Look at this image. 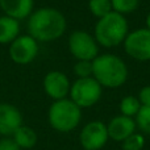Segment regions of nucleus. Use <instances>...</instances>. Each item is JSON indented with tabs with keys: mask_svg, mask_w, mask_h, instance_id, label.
<instances>
[{
	"mask_svg": "<svg viewBox=\"0 0 150 150\" xmlns=\"http://www.w3.org/2000/svg\"><path fill=\"white\" fill-rule=\"evenodd\" d=\"M141 108V103L138 98L136 96H125L121 101H120V111L124 116L133 117L138 113Z\"/></svg>",
	"mask_w": 150,
	"mask_h": 150,
	"instance_id": "nucleus-17",
	"label": "nucleus"
},
{
	"mask_svg": "<svg viewBox=\"0 0 150 150\" xmlns=\"http://www.w3.org/2000/svg\"><path fill=\"white\" fill-rule=\"evenodd\" d=\"M70 80L67 75L61 71H50L44 78V90L49 98L55 100L66 99L70 93Z\"/></svg>",
	"mask_w": 150,
	"mask_h": 150,
	"instance_id": "nucleus-10",
	"label": "nucleus"
},
{
	"mask_svg": "<svg viewBox=\"0 0 150 150\" xmlns=\"http://www.w3.org/2000/svg\"><path fill=\"white\" fill-rule=\"evenodd\" d=\"M38 54V42L32 36H18L11 42L9 57L17 65H29Z\"/></svg>",
	"mask_w": 150,
	"mask_h": 150,
	"instance_id": "nucleus-8",
	"label": "nucleus"
},
{
	"mask_svg": "<svg viewBox=\"0 0 150 150\" xmlns=\"http://www.w3.org/2000/svg\"><path fill=\"white\" fill-rule=\"evenodd\" d=\"M136 121L132 117L120 115L116 116L109 121V124L107 125V130H108V137L112 138L113 141H124L125 138H128L130 134H133L136 130Z\"/></svg>",
	"mask_w": 150,
	"mask_h": 150,
	"instance_id": "nucleus-12",
	"label": "nucleus"
},
{
	"mask_svg": "<svg viewBox=\"0 0 150 150\" xmlns=\"http://www.w3.org/2000/svg\"><path fill=\"white\" fill-rule=\"evenodd\" d=\"M107 125L101 121H91L82 129L79 136L84 150H100L108 141Z\"/></svg>",
	"mask_w": 150,
	"mask_h": 150,
	"instance_id": "nucleus-9",
	"label": "nucleus"
},
{
	"mask_svg": "<svg viewBox=\"0 0 150 150\" xmlns=\"http://www.w3.org/2000/svg\"><path fill=\"white\" fill-rule=\"evenodd\" d=\"M128 66L115 54H99L92 61V76L101 87H121L128 79Z\"/></svg>",
	"mask_w": 150,
	"mask_h": 150,
	"instance_id": "nucleus-2",
	"label": "nucleus"
},
{
	"mask_svg": "<svg viewBox=\"0 0 150 150\" xmlns=\"http://www.w3.org/2000/svg\"><path fill=\"white\" fill-rule=\"evenodd\" d=\"M74 73L78 78L92 76V61H78L74 66Z\"/></svg>",
	"mask_w": 150,
	"mask_h": 150,
	"instance_id": "nucleus-21",
	"label": "nucleus"
},
{
	"mask_svg": "<svg viewBox=\"0 0 150 150\" xmlns=\"http://www.w3.org/2000/svg\"><path fill=\"white\" fill-rule=\"evenodd\" d=\"M69 50L76 61H93L99 55V44L86 30H75L69 37Z\"/></svg>",
	"mask_w": 150,
	"mask_h": 150,
	"instance_id": "nucleus-6",
	"label": "nucleus"
},
{
	"mask_svg": "<svg viewBox=\"0 0 150 150\" xmlns=\"http://www.w3.org/2000/svg\"><path fill=\"white\" fill-rule=\"evenodd\" d=\"M23 125V115L15 105L0 103V134L8 137Z\"/></svg>",
	"mask_w": 150,
	"mask_h": 150,
	"instance_id": "nucleus-11",
	"label": "nucleus"
},
{
	"mask_svg": "<svg viewBox=\"0 0 150 150\" xmlns=\"http://www.w3.org/2000/svg\"><path fill=\"white\" fill-rule=\"evenodd\" d=\"M138 100L141 105H150V86H145L141 88L138 93Z\"/></svg>",
	"mask_w": 150,
	"mask_h": 150,
	"instance_id": "nucleus-23",
	"label": "nucleus"
},
{
	"mask_svg": "<svg viewBox=\"0 0 150 150\" xmlns=\"http://www.w3.org/2000/svg\"><path fill=\"white\" fill-rule=\"evenodd\" d=\"M0 150H20V146L15 142L13 138L4 137L0 140Z\"/></svg>",
	"mask_w": 150,
	"mask_h": 150,
	"instance_id": "nucleus-22",
	"label": "nucleus"
},
{
	"mask_svg": "<svg viewBox=\"0 0 150 150\" xmlns=\"http://www.w3.org/2000/svg\"><path fill=\"white\" fill-rule=\"evenodd\" d=\"M101 86L93 76L78 78L70 87L71 100L79 108L92 107L101 98Z\"/></svg>",
	"mask_w": 150,
	"mask_h": 150,
	"instance_id": "nucleus-5",
	"label": "nucleus"
},
{
	"mask_svg": "<svg viewBox=\"0 0 150 150\" xmlns=\"http://www.w3.org/2000/svg\"><path fill=\"white\" fill-rule=\"evenodd\" d=\"M111 1L112 9L124 16L128 13H133L140 4V0H111Z\"/></svg>",
	"mask_w": 150,
	"mask_h": 150,
	"instance_id": "nucleus-18",
	"label": "nucleus"
},
{
	"mask_svg": "<svg viewBox=\"0 0 150 150\" xmlns=\"http://www.w3.org/2000/svg\"><path fill=\"white\" fill-rule=\"evenodd\" d=\"M145 145V138L142 134L133 133L122 141V150H141Z\"/></svg>",
	"mask_w": 150,
	"mask_h": 150,
	"instance_id": "nucleus-20",
	"label": "nucleus"
},
{
	"mask_svg": "<svg viewBox=\"0 0 150 150\" xmlns=\"http://www.w3.org/2000/svg\"><path fill=\"white\" fill-rule=\"evenodd\" d=\"M88 9L96 18L104 17L113 11L111 0H88Z\"/></svg>",
	"mask_w": 150,
	"mask_h": 150,
	"instance_id": "nucleus-16",
	"label": "nucleus"
},
{
	"mask_svg": "<svg viewBox=\"0 0 150 150\" xmlns=\"http://www.w3.org/2000/svg\"><path fill=\"white\" fill-rule=\"evenodd\" d=\"M124 50L130 58L140 62L150 61V30L146 28L129 32L124 41Z\"/></svg>",
	"mask_w": 150,
	"mask_h": 150,
	"instance_id": "nucleus-7",
	"label": "nucleus"
},
{
	"mask_svg": "<svg viewBox=\"0 0 150 150\" xmlns=\"http://www.w3.org/2000/svg\"><path fill=\"white\" fill-rule=\"evenodd\" d=\"M13 140L20 146V149H32L37 144V134L32 128L21 125L13 133Z\"/></svg>",
	"mask_w": 150,
	"mask_h": 150,
	"instance_id": "nucleus-15",
	"label": "nucleus"
},
{
	"mask_svg": "<svg viewBox=\"0 0 150 150\" xmlns=\"http://www.w3.org/2000/svg\"><path fill=\"white\" fill-rule=\"evenodd\" d=\"M136 125L146 134H150V105H141L136 115Z\"/></svg>",
	"mask_w": 150,
	"mask_h": 150,
	"instance_id": "nucleus-19",
	"label": "nucleus"
},
{
	"mask_svg": "<svg viewBox=\"0 0 150 150\" xmlns=\"http://www.w3.org/2000/svg\"><path fill=\"white\" fill-rule=\"evenodd\" d=\"M129 33V24L124 15L112 11L107 16L98 18L93 29V37L99 46L116 47L124 44Z\"/></svg>",
	"mask_w": 150,
	"mask_h": 150,
	"instance_id": "nucleus-3",
	"label": "nucleus"
},
{
	"mask_svg": "<svg viewBox=\"0 0 150 150\" xmlns=\"http://www.w3.org/2000/svg\"><path fill=\"white\" fill-rule=\"evenodd\" d=\"M145 23H146V29H149V30H150V12L148 13V16H146V21H145Z\"/></svg>",
	"mask_w": 150,
	"mask_h": 150,
	"instance_id": "nucleus-24",
	"label": "nucleus"
},
{
	"mask_svg": "<svg viewBox=\"0 0 150 150\" xmlns=\"http://www.w3.org/2000/svg\"><path fill=\"white\" fill-rule=\"evenodd\" d=\"M33 0H0V8L5 16L15 20H23L33 12Z\"/></svg>",
	"mask_w": 150,
	"mask_h": 150,
	"instance_id": "nucleus-13",
	"label": "nucleus"
},
{
	"mask_svg": "<svg viewBox=\"0 0 150 150\" xmlns=\"http://www.w3.org/2000/svg\"><path fill=\"white\" fill-rule=\"evenodd\" d=\"M49 124L61 133L74 130L82 119V111L71 99L55 100L49 108Z\"/></svg>",
	"mask_w": 150,
	"mask_h": 150,
	"instance_id": "nucleus-4",
	"label": "nucleus"
},
{
	"mask_svg": "<svg viewBox=\"0 0 150 150\" xmlns=\"http://www.w3.org/2000/svg\"><path fill=\"white\" fill-rule=\"evenodd\" d=\"M20 24L8 16H0V44H11L18 37Z\"/></svg>",
	"mask_w": 150,
	"mask_h": 150,
	"instance_id": "nucleus-14",
	"label": "nucleus"
},
{
	"mask_svg": "<svg viewBox=\"0 0 150 150\" xmlns=\"http://www.w3.org/2000/svg\"><path fill=\"white\" fill-rule=\"evenodd\" d=\"M67 23L61 11L44 7L32 12L28 20L29 36L37 42H50L63 36Z\"/></svg>",
	"mask_w": 150,
	"mask_h": 150,
	"instance_id": "nucleus-1",
	"label": "nucleus"
}]
</instances>
